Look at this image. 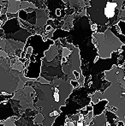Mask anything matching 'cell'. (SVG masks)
I'll return each mask as SVG.
<instances>
[{
    "label": "cell",
    "mask_w": 125,
    "mask_h": 126,
    "mask_svg": "<svg viewBox=\"0 0 125 126\" xmlns=\"http://www.w3.org/2000/svg\"><path fill=\"white\" fill-rule=\"evenodd\" d=\"M17 14L21 20L28 22L32 26L36 25V9L33 12H26L25 10H20Z\"/></svg>",
    "instance_id": "1"
},
{
    "label": "cell",
    "mask_w": 125,
    "mask_h": 126,
    "mask_svg": "<svg viewBox=\"0 0 125 126\" xmlns=\"http://www.w3.org/2000/svg\"><path fill=\"white\" fill-rule=\"evenodd\" d=\"M21 1L17 0H8L7 2V12L6 13L15 14L20 10Z\"/></svg>",
    "instance_id": "2"
},
{
    "label": "cell",
    "mask_w": 125,
    "mask_h": 126,
    "mask_svg": "<svg viewBox=\"0 0 125 126\" xmlns=\"http://www.w3.org/2000/svg\"><path fill=\"white\" fill-rule=\"evenodd\" d=\"M70 33L69 31H64V30L61 29V28H57V29L54 30L53 32V34H52V37L51 40H58L59 38L60 39H63V38H66L67 36H69Z\"/></svg>",
    "instance_id": "3"
},
{
    "label": "cell",
    "mask_w": 125,
    "mask_h": 126,
    "mask_svg": "<svg viewBox=\"0 0 125 126\" xmlns=\"http://www.w3.org/2000/svg\"><path fill=\"white\" fill-rule=\"evenodd\" d=\"M28 8H33V9H36L35 5L33 4V3L31 2H28V1H23L21 3V5H20V10H25Z\"/></svg>",
    "instance_id": "4"
},
{
    "label": "cell",
    "mask_w": 125,
    "mask_h": 126,
    "mask_svg": "<svg viewBox=\"0 0 125 126\" xmlns=\"http://www.w3.org/2000/svg\"><path fill=\"white\" fill-rule=\"evenodd\" d=\"M117 25L118 26L121 33L125 36V21H119L118 24H117Z\"/></svg>",
    "instance_id": "5"
},
{
    "label": "cell",
    "mask_w": 125,
    "mask_h": 126,
    "mask_svg": "<svg viewBox=\"0 0 125 126\" xmlns=\"http://www.w3.org/2000/svg\"><path fill=\"white\" fill-rule=\"evenodd\" d=\"M63 58H68L70 54H71V51L69 50V49L65 48V47H63Z\"/></svg>",
    "instance_id": "6"
},
{
    "label": "cell",
    "mask_w": 125,
    "mask_h": 126,
    "mask_svg": "<svg viewBox=\"0 0 125 126\" xmlns=\"http://www.w3.org/2000/svg\"><path fill=\"white\" fill-rule=\"evenodd\" d=\"M7 21H8V19H7L6 15H5V14H1V15H0V22H2V24L3 25Z\"/></svg>",
    "instance_id": "7"
},
{
    "label": "cell",
    "mask_w": 125,
    "mask_h": 126,
    "mask_svg": "<svg viewBox=\"0 0 125 126\" xmlns=\"http://www.w3.org/2000/svg\"><path fill=\"white\" fill-rule=\"evenodd\" d=\"M7 16V19H13V18H16L17 16H18V14L15 13V14H11V13H6L5 14Z\"/></svg>",
    "instance_id": "8"
},
{
    "label": "cell",
    "mask_w": 125,
    "mask_h": 126,
    "mask_svg": "<svg viewBox=\"0 0 125 126\" xmlns=\"http://www.w3.org/2000/svg\"><path fill=\"white\" fill-rule=\"evenodd\" d=\"M97 29H98V25L97 24H92L91 25V32L93 33H97Z\"/></svg>",
    "instance_id": "9"
},
{
    "label": "cell",
    "mask_w": 125,
    "mask_h": 126,
    "mask_svg": "<svg viewBox=\"0 0 125 126\" xmlns=\"http://www.w3.org/2000/svg\"><path fill=\"white\" fill-rule=\"evenodd\" d=\"M71 82V84L73 85V87H78L79 86V83H78V81H70Z\"/></svg>",
    "instance_id": "10"
}]
</instances>
